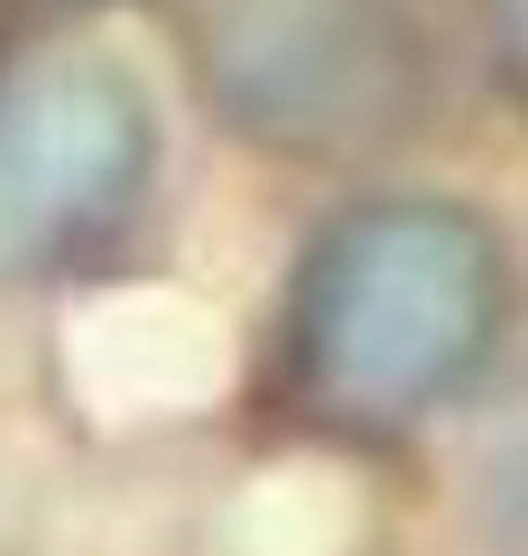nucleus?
I'll list each match as a JSON object with an SVG mask.
<instances>
[{"label": "nucleus", "instance_id": "obj_1", "mask_svg": "<svg viewBox=\"0 0 528 556\" xmlns=\"http://www.w3.org/2000/svg\"><path fill=\"white\" fill-rule=\"evenodd\" d=\"M510 325V260L454 195H372L297 260L288 353L325 417L417 427L482 380Z\"/></svg>", "mask_w": 528, "mask_h": 556}, {"label": "nucleus", "instance_id": "obj_4", "mask_svg": "<svg viewBox=\"0 0 528 556\" xmlns=\"http://www.w3.org/2000/svg\"><path fill=\"white\" fill-rule=\"evenodd\" d=\"M464 529L482 556H528V390L464 455Z\"/></svg>", "mask_w": 528, "mask_h": 556}, {"label": "nucleus", "instance_id": "obj_2", "mask_svg": "<svg viewBox=\"0 0 528 556\" xmlns=\"http://www.w3.org/2000/svg\"><path fill=\"white\" fill-rule=\"evenodd\" d=\"M427 0H204L196 75L232 139L269 159H380L436 102Z\"/></svg>", "mask_w": 528, "mask_h": 556}, {"label": "nucleus", "instance_id": "obj_3", "mask_svg": "<svg viewBox=\"0 0 528 556\" xmlns=\"http://www.w3.org/2000/svg\"><path fill=\"white\" fill-rule=\"evenodd\" d=\"M158 177V102L102 47H47L0 75V278L93 260Z\"/></svg>", "mask_w": 528, "mask_h": 556}, {"label": "nucleus", "instance_id": "obj_5", "mask_svg": "<svg viewBox=\"0 0 528 556\" xmlns=\"http://www.w3.org/2000/svg\"><path fill=\"white\" fill-rule=\"evenodd\" d=\"M491 38H501V65L528 84V0H491Z\"/></svg>", "mask_w": 528, "mask_h": 556}]
</instances>
